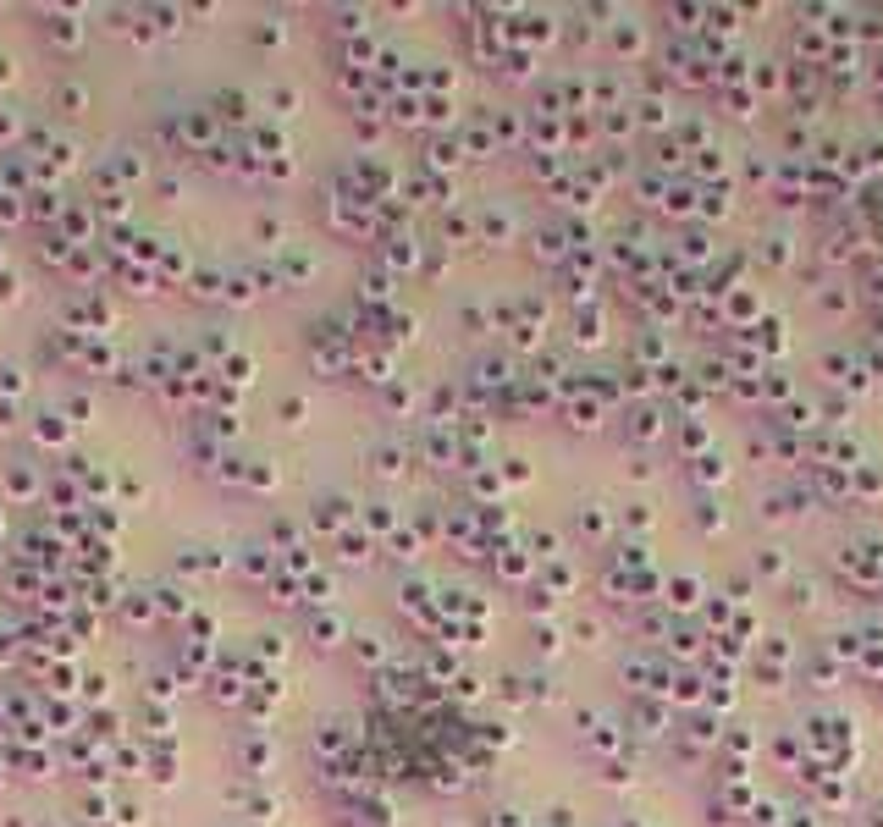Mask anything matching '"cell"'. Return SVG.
Masks as SVG:
<instances>
[{
	"mask_svg": "<svg viewBox=\"0 0 883 827\" xmlns=\"http://www.w3.org/2000/svg\"><path fill=\"white\" fill-rule=\"evenodd\" d=\"M757 568H762V574H778V568H784V558H778V552H767V558H757Z\"/></svg>",
	"mask_w": 883,
	"mask_h": 827,
	"instance_id": "obj_3",
	"label": "cell"
},
{
	"mask_svg": "<svg viewBox=\"0 0 883 827\" xmlns=\"http://www.w3.org/2000/svg\"><path fill=\"white\" fill-rule=\"evenodd\" d=\"M613 39H618V50H635V44H640V34H635V28H618Z\"/></svg>",
	"mask_w": 883,
	"mask_h": 827,
	"instance_id": "obj_2",
	"label": "cell"
},
{
	"mask_svg": "<svg viewBox=\"0 0 883 827\" xmlns=\"http://www.w3.org/2000/svg\"><path fill=\"white\" fill-rule=\"evenodd\" d=\"M668 601L690 607V601H695V579H673V585H668Z\"/></svg>",
	"mask_w": 883,
	"mask_h": 827,
	"instance_id": "obj_1",
	"label": "cell"
}]
</instances>
